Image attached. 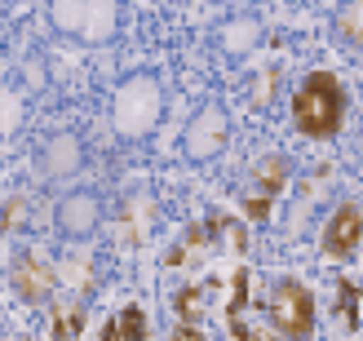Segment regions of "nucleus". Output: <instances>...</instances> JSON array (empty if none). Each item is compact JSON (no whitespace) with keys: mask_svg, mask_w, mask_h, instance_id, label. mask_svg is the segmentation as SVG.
<instances>
[{"mask_svg":"<svg viewBox=\"0 0 363 341\" xmlns=\"http://www.w3.org/2000/svg\"><path fill=\"white\" fill-rule=\"evenodd\" d=\"M346 116V89L333 71H311L293 94V120L306 138H333Z\"/></svg>","mask_w":363,"mask_h":341,"instance_id":"1","label":"nucleus"},{"mask_svg":"<svg viewBox=\"0 0 363 341\" xmlns=\"http://www.w3.org/2000/svg\"><path fill=\"white\" fill-rule=\"evenodd\" d=\"M262 311L270 315L275 332H284L288 341H311V332H315V297H311V289H306L301 279H279Z\"/></svg>","mask_w":363,"mask_h":341,"instance_id":"2","label":"nucleus"},{"mask_svg":"<svg viewBox=\"0 0 363 341\" xmlns=\"http://www.w3.org/2000/svg\"><path fill=\"white\" fill-rule=\"evenodd\" d=\"M49 13L62 31L80 40H111L120 23V0H49Z\"/></svg>","mask_w":363,"mask_h":341,"instance_id":"3","label":"nucleus"},{"mask_svg":"<svg viewBox=\"0 0 363 341\" xmlns=\"http://www.w3.org/2000/svg\"><path fill=\"white\" fill-rule=\"evenodd\" d=\"M160 106H164V98H160V84L151 76H133L120 84L116 94V129L124 138H138L147 133L151 124L160 120Z\"/></svg>","mask_w":363,"mask_h":341,"instance_id":"4","label":"nucleus"},{"mask_svg":"<svg viewBox=\"0 0 363 341\" xmlns=\"http://www.w3.org/2000/svg\"><path fill=\"white\" fill-rule=\"evenodd\" d=\"M222 147H226V111L222 106H204L186 129V155L191 160H208Z\"/></svg>","mask_w":363,"mask_h":341,"instance_id":"5","label":"nucleus"},{"mask_svg":"<svg viewBox=\"0 0 363 341\" xmlns=\"http://www.w3.org/2000/svg\"><path fill=\"white\" fill-rule=\"evenodd\" d=\"M359 240H363L359 208L354 204H341L333 218H328V226H323V253H328L333 262H346L354 248H359Z\"/></svg>","mask_w":363,"mask_h":341,"instance_id":"6","label":"nucleus"},{"mask_svg":"<svg viewBox=\"0 0 363 341\" xmlns=\"http://www.w3.org/2000/svg\"><path fill=\"white\" fill-rule=\"evenodd\" d=\"M58 226L67 230V235H89V230L98 226V200L89 191L67 195L62 208H58Z\"/></svg>","mask_w":363,"mask_h":341,"instance_id":"7","label":"nucleus"},{"mask_svg":"<svg viewBox=\"0 0 363 341\" xmlns=\"http://www.w3.org/2000/svg\"><path fill=\"white\" fill-rule=\"evenodd\" d=\"M13 289L23 293V301H45L53 293V271L40 266L35 257H18L13 266Z\"/></svg>","mask_w":363,"mask_h":341,"instance_id":"8","label":"nucleus"},{"mask_svg":"<svg viewBox=\"0 0 363 341\" xmlns=\"http://www.w3.org/2000/svg\"><path fill=\"white\" fill-rule=\"evenodd\" d=\"M76 164H80V142L71 133H62L58 142H49V151H45V169L49 173H71Z\"/></svg>","mask_w":363,"mask_h":341,"instance_id":"9","label":"nucleus"},{"mask_svg":"<svg viewBox=\"0 0 363 341\" xmlns=\"http://www.w3.org/2000/svg\"><path fill=\"white\" fill-rule=\"evenodd\" d=\"M337 31L346 35L350 45H363V0H341V9H337Z\"/></svg>","mask_w":363,"mask_h":341,"instance_id":"10","label":"nucleus"},{"mask_svg":"<svg viewBox=\"0 0 363 341\" xmlns=\"http://www.w3.org/2000/svg\"><path fill=\"white\" fill-rule=\"evenodd\" d=\"M84 306H71V311H53V341H76L84 328Z\"/></svg>","mask_w":363,"mask_h":341,"instance_id":"11","label":"nucleus"},{"mask_svg":"<svg viewBox=\"0 0 363 341\" xmlns=\"http://www.w3.org/2000/svg\"><path fill=\"white\" fill-rule=\"evenodd\" d=\"M337 315L346 319V328H359V284L354 279L337 284Z\"/></svg>","mask_w":363,"mask_h":341,"instance_id":"12","label":"nucleus"},{"mask_svg":"<svg viewBox=\"0 0 363 341\" xmlns=\"http://www.w3.org/2000/svg\"><path fill=\"white\" fill-rule=\"evenodd\" d=\"M262 195H275L279 186H284V177H288V160L284 155H270V160H262Z\"/></svg>","mask_w":363,"mask_h":341,"instance_id":"13","label":"nucleus"},{"mask_svg":"<svg viewBox=\"0 0 363 341\" xmlns=\"http://www.w3.org/2000/svg\"><path fill=\"white\" fill-rule=\"evenodd\" d=\"M120 341H147V315H142L138 306H129V311H120Z\"/></svg>","mask_w":363,"mask_h":341,"instance_id":"14","label":"nucleus"},{"mask_svg":"<svg viewBox=\"0 0 363 341\" xmlns=\"http://www.w3.org/2000/svg\"><path fill=\"white\" fill-rule=\"evenodd\" d=\"M173 306H177V315H182V324H195L199 311H204V306H199V289H182V293L173 297Z\"/></svg>","mask_w":363,"mask_h":341,"instance_id":"15","label":"nucleus"},{"mask_svg":"<svg viewBox=\"0 0 363 341\" xmlns=\"http://www.w3.org/2000/svg\"><path fill=\"white\" fill-rule=\"evenodd\" d=\"M226 324H230V337H235V341H270L266 332L244 328V315H235V311H226Z\"/></svg>","mask_w":363,"mask_h":341,"instance_id":"16","label":"nucleus"},{"mask_svg":"<svg viewBox=\"0 0 363 341\" xmlns=\"http://www.w3.org/2000/svg\"><path fill=\"white\" fill-rule=\"evenodd\" d=\"M18 218H23V200H18V195H9V204H5V230H9V235L18 230Z\"/></svg>","mask_w":363,"mask_h":341,"instance_id":"17","label":"nucleus"},{"mask_svg":"<svg viewBox=\"0 0 363 341\" xmlns=\"http://www.w3.org/2000/svg\"><path fill=\"white\" fill-rule=\"evenodd\" d=\"M266 213H270V195H252V200H248V218H266Z\"/></svg>","mask_w":363,"mask_h":341,"instance_id":"18","label":"nucleus"},{"mask_svg":"<svg viewBox=\"0 0 363 341\" xmlns=\"http://www.w3.org/2000/svg\"><path fill=\"white\" fill-rule=\"evenodd\" d=\"M173 341H208V337L199 332L195 324H177V328H173Z\"/></svg>","mask_w":363,"mask_h":341,"instance_id":"19","label":"nucleus"},{"mask_svg":"<svg viewBox=\"0 0 363 341\" xmlns=\"http://www.w3.org/2000/svg\"><path fill=\"white\" fill-rule=\"evenodd\" d=\"M102 341H120V324H106L102 328Z\"/></svg>","mask_w":363,"mask_h":341,"instance_id":"20","label":"nucleus"}]
</instances>
